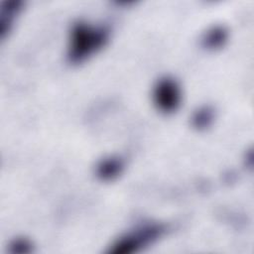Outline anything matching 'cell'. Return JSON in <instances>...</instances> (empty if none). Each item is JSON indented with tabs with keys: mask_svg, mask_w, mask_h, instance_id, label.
Returning <instances> with one entry per match:
<instances>
[{
	"mask_svg": "<svg viewBox=\"0 0 254 254\" xmlns=\"http://www.w3.org/2000/svg\"><path fill=\"white\" fill-rule=\"evenodd\" d=\"M109 31L102 26H92L84 22L73 25L67 59L71 64H80L105 46Z\"/></svg>",
	"mask_w": 254,
	"mask_h": 254,
	"instance_id": "1",
	"label": "cell"
},
{
	"mask_svg": "<svg viewBox=\"0 0 254 254\" xmlns=\"http://www.w3.org/2000/svg\"><path fill=\"white\" fill-rule=\"evenodd\" d=\"M165 231L166 226L162 223H144L119 237L111 245L108 253L124 254L138 251L139 249L158 240Z\"/></svg>",
	"mask_w": 254,
	"mask_h": 254,
	"instance_id": "2",
	"label": "cell"
},
{
	"mask_svg": "<svg viewBox=\"0 0 254 254\" xmlns=\"http://www.w3.org/2000/svg\"><path fill=\"white\" fill-rule=\"evenodd\" d=\"M181 98L180 85L170 76L160 78L154 86V103L157 108L164 113H172L176 111L181 103Z\"/></svg>",
	"mask_w": 254,
	"mask_h": 254,
	"instance_id": "3",
	"label": "cell"
},
{
	"mask_svg": "<svg viewBox=\"0 0 254 254\" xmlns=\"http://www.w3.org/2000/svg\"><path fill=\"white\" fill-rule=\"evenodd\" d=\"M124 169V161L116 156L102 159L96 166V176L102 181L116 179Z\"/></svg>",
	"mask_w": 254,
	"mask_h": 254,
	"instance_id": "4",
	"label": "cell"
},
{
	"mask_svg": "<svg viewBox=\"0 0 254 254\" xmlns=\"http://www.w3.org/2000/svg\"><path fill=\"white\" fill-rule=\"evenodd\" d=\"M21 2L18 0L6 1L2 4L1 14H0V36L4 39L5 36L10 32L15 17L21 10Z\"/></svg>",
	"mask_w": 254,
	"mask_h": 254,
	"instance_id": "5",
	"label": "cell"
},
{
	"mask_svg": "<svg viewBox=\"0 0 254 254\" xmlns=\"http://www.w3.org/2000/svg\"><path fill=\"white\" fill-rule=\"evenodd\" d=\"M227 30L222 26H214L208 29L201 38V45L207 50L221 48L227 41Z\"/></svg>",
	"mask_w": 254,
	"mask_h": 254,
	"instance_id": "6",
	"label": "cell"
},
{
	"mask_svg": "<svg viewBox=\"0 0 254 254\" xmlns=\"http://www.w3.org/2000/svg\"><path fill=\"white\" fill-rule=\"evenodd\" d=\"M214 119V109L210 105H203L196 109L191 116V125L197 130H204Z\"/></svg>",
	"mask_w": 254,
	"mask_h": 254,
	"instance_id": "7",
	"label": "cell"
},
{
	"mask_svg": "<svg viewBox=\"0 0 254 254\" xmlns=\"http://www.w3.org/2000/svg\"><path fill=\"white\" fill-rule=\"evenodd\" d=\"M33 247L32 243L26 239V238H16L14 239L10 246H9V251L11 253H17V254H25V253H30L32 252Z\"/></svg>",
	"mask_w": 254,
	"mask_h": 254,
	"instance_id": "8",
	"label": "cell"
}]
</instances>
